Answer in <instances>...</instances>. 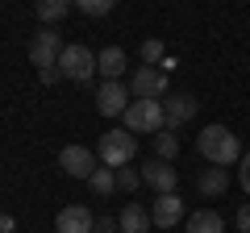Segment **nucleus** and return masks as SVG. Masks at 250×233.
<instances>
[{
  "instance_id": "4468645a",
  "label": "nucleus",
  "mask_w": 250,
  "mask_h": 233,
  "mask_svg": "<svg viewBox=\"0 0 250 233\" xmlns=\"http://www.w3.org/2000/svg\"><path fill=\"white\" fill-rule=\"evenodd\" d=\"M196 188H200V196H221V192L229 188V167H213V162H208L196 175Z\"/></svg>"
},
{
  "instance_id": "9b49d317",
  "label": "nucleus",
  "mask_w": 250,
  "mask_h": 233,
  "mask_svg": "<svg viewBox=\"0 0 250 233\" xmlns=\"http://www.w3.org/2000/svg\"><path fill=\"white\" fill-rule=\"evenodd\" d=\"M142 183H150L154 192H175V183H179V171L171 167L167 158H150V162H142Z\"/></svg>"
},
{
  "instance_id": "a211bd4d",
  "label": "nucleus",
  "mask_w": 250,
  "mask_h": 233,
  "mask_svg": "<svg viewBox=\"0 0 250 233\" xmlns=\"http://www.w3.org/2000/svg\"><path fill=\"white\" fill-rule=\"evenodd\" d=\"M175 154H179V134L175 129H159V134H154V158L175 162Z\"/></svg>"
},
{
  "instance_id": "dca6fc26",
  "label": "nucleus",
  "mask_w": 250,
  "mask_h": 233,
  "mask_svg": "<svg viewBox=\"0 0 250 233\" xmlns=\"http://www.w3.org/2000/svg\"><path fill=\"white\" fill-rule=\"evenodd\" d=\"M184 229H188V233H225V221H221L217 208H196V213L188 216Z\"/></svg>"
},
{
  "instance_id": "a878e982",
  "label": "nucleus",
  "mask_w": 250,
  "mask_h": 233,
  "mask_svg": "<svg viewBox=\"0 0 250 233\" xmlns=\"http://www.w3.org/2000/svg\"><path fill=\"white\" fill-rule=\"evenodd\" d=\"M113 229H121L113 216H96V229H92V233H113Z\"/></svg>"
},
{
  "instance_id": "6e6552de",
  "label": "nucleus",
  "mask_w": 250,
  "mask_h": 233,
  "mask_svg": "<svg viewBox=\"0 0 250 233\" xmlns=\"http://www.w3.org/2000/svg\"><path fill=\"white\" fill-rule=\"evenodd\" d=\"M125 108H129V83L104 79L96 88V113L100 116H125Z\"/></svg>"
},
{
  "instance_id": "f03ea898",
  "label": "nucleus",
  "mask_w": 250,
  "mask_h": 233,
  "mask_svg": "<svg viewBox=\"0 0 250 233\" xmlns=\"http://www.w3.org/2000/svg\"><path fill=\"white\" fill-rule=\"evenodd\" d=\"M134 154H138V137L129 134V129H108L96 142V158L104 162V167H129Z\"/></svg>"
},
{
  "instance_id": "6ab92c4d",
  "label": "nucleus",
  "mask_w": 250,
  "mask_h": 233,
  "mask_svg": "<svg viewBox=\"0 0 250 233\" xmlns=\"http://www.w3.org/2000/svg\"><path fill=\"white\" fill-rule=\"evenodd\" d=\"M88 188L96 192V196H108V192H117V175H113V167H104V162H100V167L92 171Z\"/></svg>"
},
{
  "instance_id": "423d86ee",
  "label": "nucleus",
  "mask_w": 250,
  "mask_h": 233,
  "mask_svg": "<svg viewBox=\"0 0 250 233\" xmlns=\"http://www.w3.org/2000/svg\"><path fill=\"white\" fill-rule=\"evenodd\" d=\"M59 167H62V175L88 183L92 171L100 167V158H96V150H88V146H62V150H59Z\"/></svg>"
},
{
  "instance_id": "1a4fd4ad",
  "label": "nucleus",
  "mask_w": 250,
  "mask_h": 233,
  "mask_svg": "<svg viewBox=\"0 0 250 233\" xmlns=\"http://www.w3.org/2000/svg\"><path fill=\"white\" fill-rule=\"evenodd\" d=\"M92 229H96V216L83 204H67L54 216V233H92Z\"/></svg>"
},
{
  "instance_id": "393cba45",
  "label": "nucleus",
  "mask_w": 250,
  "mask_h": 233,
  "mask_svg": "<svg viewBox=\"0 0 250 233\" xmlns=\"http://www.w3.org/2000/svg\"><path fill=\"white\" fill-rule=\"evenodd\" d=\"M233 221H238L242 233H250V200H246V204H238V216H233Z\"/></svg>"
},
{
  "instance_id": "f3484780",
  "label": "nucleus",
  "mask_w": 250,
  "mask_h": 233,
  "mask_svg": "<svg viewBox=\"0 0 250 233\" xmlns=\"http://www.w3.org/2000/svg\"><path fill=\"white\" fill-rule=\"evenodd\" d=\"M71 4L75 0H34V13H38L42 25H54V21H62L67 13H71Z\"/></svg>"
},
{
  "instance_id": "ddd939ff",
  "label": "nucleus",
  "mask_w": 250,
  "mask_h": 233,
  "mask_svg": "<svg viewBox=\"0 0 250 233\" xmlns=\"http://www.w3.org/2000/svg\"><path fill=\"white\" fill-rule=\"evenodd\" d=\"M117 225H121V233H146L154 225V216H150V208H142V200H129L121 208V216H117Z\"/></svg>"
},
{
  "instance_id": "412c9836",
  "label": "nucleus",
  "mask_w": 250,
  "mask_h": 233,
  "mask_svg": "<svg viewBox=\"0 0 250 233\" xmlns=\"http://www.w3.org/2000/svg\"><path fill=\"white\" fill-rule=\"evenodd\" d=\"M75 9L88 13V17H108L117 9V0H75Z\"/></svg>"
},
{
  "instance_id": "b1692460",
  "label": "nucleus",
  "mask_w": 250,
  "mask_h": 233,
  "mask_svg": "<svg viewBox=\"0 0 250 233\" xmlns=\"http://www.w3.org/2000/svg\"><path fill=\"white\" fill-rule=\"evenodd\" d=\"M238 183H242V192L250 196V154H242V162H238Z\"/></svg>"
},
{
  "instance_id": "20e7f679",
  "label": "nucleus",
  "mask_w": 250,
  "mask_h": 233,
  "mask_svg": "<svg viewBox=\"0 0 250 233\" xmlns=\"http://www.w3.org/2000/svg\"><path fill=\"white\" fill-rule=\"evenodd\" d=\"M59 71H62V79H75V83H88L92 75H100L96 71V54H92L88 46H62Z\"/></svg>"
},
{
  "instance_id": "5701e85b",
  "label": "nucleus",
  "mask_w": 250,
  "mask_h": 233,
  "mask_svg": "<svg viewBox=\"0 0 250 233\" xmlns=\"http://www.w3.org/2000/svg\"><path fill=\"white\" fill-rule=\"evenodd\" d=\"M38 79H42V88H50V83H59V79H62L59 63H54V67H38Z\"/></svg>"
},
{
  "instance_id": "f257e3e1",
  "label": "nucleus",
  "mask_w": 250,
  "mask_h": 233,
  "mask_svg": "<svg viewBox=\"0 0 250 233\" xmlns=\"http://www.w3.org/2000/svg\"><path fill=\"white\" fill-rule=\"evenodd\" d=\"M196 150L205 154L213 167H238L242 162V142H238V134H229L225 125H205L196 134Z\"/></svg>"
},
{
  "instance_id": "f8f14e48",
  "label": "nucleus",
  "mask_w": 250,
  "mask_h": 233,
  "mask_svg": "<svg viewBox=\"0 0 250 233\" xmlns=\"http://www.w3.org/2000/svg\"><path fill=\"white\" fill-rule=\"evenodd\" d=\"M150 216H154L159 229H175V225L184 221V200H179V192H163L150 204Z\"/></svg>"
},
{
  "instance_id": "bb28decb",
  "label": "nucleus",
  "mask_w": 250,
  "mask_h": 233,
  "mask_svg": "<svg viewBox=\"0 0 250 233\" xmlns=\"http://www.w3.org/2000/svg\"><path fill=\"white\" fill-rule=\"evenodd\" d=\"M17 229V221H13V213H0V233H13Z\"/></svg>"
},
{
  "instance_id": "aec40b11",
  "label": "nucleus",
  "mask_w": 250,
  "mask_h": 233,
  "mask_svg": "<svg viewBox=\"0 0 250 233\" xmlns=\"http://www.w3.org/2000/svg\"><path fill=\"white\" fill-rule=\"evenodd\" d=\"M163 58H167V46H163V38H146V42H142V67H159Z\"/></svg>"
},
{
  "instance_id": "39448f33",
  "label": "nucleus",
  "mask_w": 250,
  "mask_h": 233,
  "mask_svg": "<svg viewBox=\"0 0 250 233\" xmlns=\"http://www.w3.org/2000/svg\"><path fill=\"white\" fill-rule=\"evenodd\" d=\"M167 92H171L167 71H159V67H134V75H129V96L134 100H163Z\"/></svg>"
},
{
  "instance_id": "7ed1b4c3",
  "label": "nucleus",
  "mask_w": 250,
  "mask_h": 233,
  "mask_svg": "<svg viewBox=\"0 0 250 233\" xmlns=\"http://www.w3.org/2000/svg\"><path fill=\"white\" fill-rule=\"evenodd\" d=\"M125 129L129 134H159V129H167L163 100H129V108H125Z\"/></svg>"
},
{
  "instance_id": "0eeeda50",
  "label": "nucleus",
  "mask_w": 250,
  "mask_h": 233,
  "mask_svg": "<svg viewBox=\"0 0 250 233\" xmlns=\"http://www.w3.org/2000/svg\"><path fill=\"white\" fill-rule=\"evenodd\" d=\"M62 34L59 29H38L34 38H29V63L34 67H54L59 63V54H62Z\"/></svg>"
},
{
  "instance_id": "4be33fe9",
  "label": "nucleus",
  "mask_w": 250,
  "mask_h": 233,
  "mask_svg": "<svg viewBox=\"0 0 250 233\" xmlns=\"http://www.w3.org/2000/svg\"><path fill=\"white\" fill-rule=\"evenodd\" d=\"M113 175H117V188L121 192H134L138 183H142V171L138 167H113Z\"/></svg>"
},
{
  "instance_id": "2eb2a0df",
  "label": "nucleus",
  "mask_w": 250,
  "mask_h": 233,
  "mask_svg": "<svg viewBox=\"0 0 250 233\" xmlns=\"http://www.w3.org/2000/svg\"><path fill=\"white\" fill-rule=\"evenodd\" d=\"M96 71L104 75V79H121L125 75V50L121 46H104V50L96 54Z\"/></svg>"
},
{
  "instance_id": "9d476101",
  "label": "nucleus",
  "mask_w": 250,
  "mask_h": 233,
  "mask_svg": "<svg viewBox=\"0 0 250 233\" xmlns=\"http://www.w3.org/2000/svg\"><path fill=\"white\" fill-rule=\"evenodd\" d=\"M163 116H167V129H179L184 121L196 116V96L192 92H175V96H163Z\"/></svg>"
}]
</instances>
